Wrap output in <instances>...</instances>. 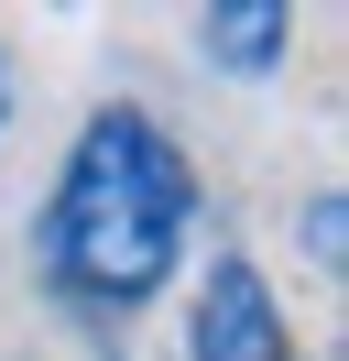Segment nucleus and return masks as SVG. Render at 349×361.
<instances>
[{"label": "nucleus", "mask_w": 349, "mask_h": 361, "mask_svg": "<svg viewBox=\"0 0 349 361\" xmlns=\"http://www.w3.org/2000/svg\"><path fill=\"white\" fill-rule=\"evenodd\" d=\"M196 219V164L153 110H87V132L65 142L55 208H44V274L77 307H142L174 274Z\"/></svg>", "instance_id": "obj_1"}, {"label": "nucleus", "mask_w": 349, "mask_h": 361, "mask_svg": "<svg viewBox=\"0 0 349 361\" xmlns=\"http://www.w3.org/2000/svg\"><path fill=\"white\" fill-rule=\"evenodd\" d=\"M196 361H295V329H284L251 252H218L196 285Z\"/></svg>", "instance_id": "obj_2"}, {"label": "nucleus", "mask_w": 349, "mask_h": 361, "mask_svg": "<svg viewBox=\"0 0 349 361\" xmlns=\"http://www.w3.org/2000/svg\"><path fill=\"white\" fill-rule=\"evenodd\" d=\"M284 23H295V11H284V0H218L208 23H196V44L218 55V66H240V77H262L284 55Z\"/></svg>", "instance_id": "obj_3"}, {"label": "nucleus", "mask_w": 349, "mask_h": 361, "mask_svg": "<svg viewBox=\"0 0 349 361\" xmlns=\"http://www.w3.org/2000/svg\"><path fill=\"white\" fill-rule=\"evenodd\" d=\"M0 110H11V99H0Z\"/></svg>", "instance_id": "obj_4"}]
</instances>
